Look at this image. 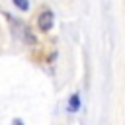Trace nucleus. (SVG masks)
Listing matches in <instances>:
<instances>
[{"mask_svg":"<svg viewBox=\"0 0 125 125\" xmlns=\"http://www.w3.org/2000/svg\"><path fill=\"white\" fill-rule=\"evenodd\" d=\"M12 125H23V121H21V119H14V121H12Z\"/></svg>","mask_w":125,"mask_h":125,"instance_id":"nucleus-4","label":"nucleus"},{"mask_svg":"<svg viewBox=\"0 0 125 125\" xmlns=\"http://www.w3.org/2000/svg\"><path fill=\"white\" fill-rule=\"evenodd\" d=\"M53 23H55V14H53L51 10H43V12L37 16V27H39L41 31H51Z\"/></svg>","mask_w":125,"mask_h":125,"instance_id":"nucleus-1","label":"nucleus"},{"mask_svg":"<svg viewBox=\"0 0 125 125\" xmlns=\"http://www.w3.org/2000/svg\"><path fill=\"white\" fill-rule=\"evenodd\" d=\"M16 8H20L21 12H27L29 10V0H12Z\"/></svg>","mask_w":125,"mask_h":125,"instance_id":"nucleus-3","label":"nucleus"},{"mask_svg":"<svg viewBox=\"0 0 125 125\" xmlns=\"http://www.w3.org/2000/svg\"><path fill=\"white\" fill-rule=\"evenodd\" d=\"M78 109H80V96L78 94H72L70 100H68V111L70 113H76Z\"/></svg>","mask_w":125,"mask_h":125,"instance_id":"nucleus-2","label":"nucleus"}]
</instances>
